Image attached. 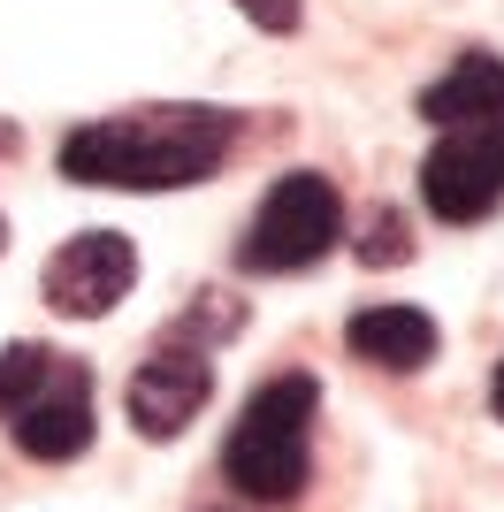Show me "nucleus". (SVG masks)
<instances>
[{
	"mask_svg": "<svg viewBox=\"0 0 504 512\" xmlns=\"http://www.w3.org/2000/svg\"><path fill=\"white\" fill-rule=\"evenodd\" d=\"M314 413H321V383L314 375H268L245 398L222 451V474L237 482V497L252 505H291L314 474Z\"/></svg>",
	"mask_w": 504,
	"mask_h": 512,
	"instance_id": "f03ea898",
	"label": "nucleus"
},
{
	"mask_svg": "<svg viewBox=\"0 0 504 512\" xmlns=\"http://www.w3.org/2000/svg\"><path fill=\"white\" fill-rule=\"evenodd\" d=\"M0 245H8V222H0Z\"/></svg>",
	"mask_w": 504,
	"mask_h": 512,
	"instance_id": "4468645a",
	"label": "nucleus"
},
{
	"mask_svg": "<svg viewBox=\"0 0 504 512\" xmlns=\"http://www.w3.org/2000/svg\"><path fill=\"white\" fill-rule=\"evenodd\" d=\"M336 237H344V199L321 169H291L275 176L260 214L245 222V245H237V268L245 276H298V268H314V260L336 253Z\"/></svg>",
	"mask_w": 504,
	"mask_h": 512,
	"instance_id": "7ed1b4c3",
	"label": "nucleus"
},
{
	"mask_svg": "<svg viewBox=\"0 0 504 512\" xmlns=\"http://www.w3.org/2000/svg\"><path fill=\"white\" fill-rule=\"evenodd\" d=\"M8 428H16L23 459H77L92 444V383H84V367L54 352V375L8 413Z\"/></svg>",
	"mask_w": 504,
	"mask_h": 512,
	"instance_id": "0eeeda50",
	"label": "nucleus"
},
{
	"mask_svg": "<svg viewBox=\"0 0 504 512\" xmlns=\"http://www.w3.org/2000/svg\"><path fill=\"white\" fill-rule=\"evenodd\" d=\"M344 337H352V352L367 367H390V375H420L436 360V321L420 306H367V314H352Z\"/></svg>",
	"mask_w": 504,
	"mask_h": 512,
	"instance_id": "6e6552de",
	"label": "nucleus"
},
{
	"mask_svg": "<svg viewBox=\"0 0 504 512\" xmlns=\"http://www.w3.org/2000/svg\"><path fill=\"white\" fill-rule=\"evenodd\" d=\"M237 16L252 23V31H298V16H306V0H237Z\"/></svg>",
	"mask_w": 504,
	"mask_h": 512,
	"instance_id": "f8f14e48",
	"label": "nucleus"
},
{
	"mask_svg": "<svg viewBox=\"0 0 504 512\" xmlns=\"http://www.w3.org/2000/svg\"><path fill=\"white\" fill-rule=\"evenodd\" d=\"M482 115H504V62L497 54H459L436 85H420V123H482Z\"/></svg>",
	"mask_w": 504,
	"mask_h": 512,
	"instance_id": "1a4fd4ad",
	"label": "nucleus"
},
{
	"mask_svg": "<svg viewBox=\"0 0 504 512\" xmlns=\"http://www.w3.org/2000/svg\"><path fill=\"white\" fill-rule=\"evenodd\" d=\"M237 153V115L207 100L176 107H130L100 115L62 138L69 184H107V192H191Z\"/></svg>",
	"mask_w": 504,
	"mask_h": 512,
	"instance_id": "f257e3e1",
	"label": "nucleus"
},
{
	"mask_svg": "<svg viewBox=\"0 0 504 512\" xmlns=\"http://www.w3.org/2000/svg\"><path fill=\"white\" fill-rule=\"evenodd\" d=\"M489 406H497V421H504V367H497V383H489Z\"/></svg>",
	"mask_w": 504,
	"mask_h": 512,
	"instance_id": "ddd939ff",
	"label": "nucleus"
},
{
	"mask_svg": "<svg viewBox=\"0 0 504 512\" xmlns=\"http://www.w3.org/2000/svg\"><path fill=\"white\" fill-rule=\"evenodd\" d=\"M138 283V245L123 230H77L62 253L46 260V306L62 321H100L130 299Z\"/></svg>",
	"mask_w": 504,
	"mask_h": 512,
	"instance_id": "423d86ee",
	"label": "nucleus"
},
{
	"mask_svg": "<svg viewBox=\"0 0 504 512\" xmlns=\"http://www.w3.org/2000/svg\"><path fill=\"white\" fill-rule=\"evenodd\" d=\"M420 199L436 222H482L504 199V115L443 123V138L420 161Z\"/></svg>",
	"mask_w": 504,
	"mask_h": 512,
	"instance_id": "20e7f679",
	"label": "nucleus"
},
{
	"mask_svg": "<svg viewBox=\"0 0 504 512\" xmlns=\"http://www.w3.org/2000/svg\"><path fill=\"white\" fill-rule=\"evenodd\" d=\"M0 153H8V130H0Z\"/></svg>",
	"mask_w": 504,
	"mask_h": 512,
	"instance_id": "2eb2a0df",
	"label": "nucleus"
},
{
	"mask_svg": "<svg viewBox=\"0 0 504 512\" xmlns=\"http://www.w3.org/2000/svg\"><path fill=\"white\" fill-rule=\"evenodd\" d=\"M46 375H54V352H46V344H8V352H0V413H16Z\"/></svg>",
	"mask_w": 504,
	"mask_h": 512,
	"instance_id": "9d476101",
	"label": "nucleus"
},
{
	"mask_svg": "<svg viewBox=\"0 0 504 512\" xmlns=\"http://www.w3.org/2000/svg\"><path fill=\"white\" fill-rule=\"evenodd\" d=\"M352 253L367 260V268H398V260H413V230H405V214L398 207H375Z\"/></svg>",
	"mask_w": 504,
	"mask_h": 512,
	"instance_id": "9b49d317",
	"label": "nucleus"
},
{
	"mask_svg": "<svg viewBox=\"0 0 504 512\" xmlns=\"http://www.w3.org/2000/svg\"><path fill=\"white\" fill-rule=\"evenodd\" d=\"M214 398V367L207 352L191 337H168L153 344L146 360H138V375H130L123 406H130V428L146 436V444H168V436H184L191 421H199V406Z\"/></svg>",
	"mask_w": 504,
	"mask_h": 512,
	"instance_id": "39448f33",
	"label": "nucleus"
}]
</instances>
